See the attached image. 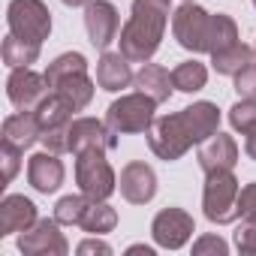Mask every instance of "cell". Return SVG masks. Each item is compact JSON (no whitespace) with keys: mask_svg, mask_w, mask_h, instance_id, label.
Wrapping results in <instances>:
<instances>
[{"mask_svg":"<svg viewBox=\"0 0 256 256\" xmlns=\"http://www.w3.org/2000/svg\"><path fill=\"white\" fill-rule=\"evenodd\" d=\"M172 0H133L130 18L120 28V54L130 64H148L166 34Z\"/></svg>","mask_w":256,"mask_h":256,"instance_id":"cell-1","label":"cell"},{"mask_svg":"<svg viewBox=\"0 0 256 256\" xmlns=\"http://www.w3.org/2000/svg\"><path fill=\"white\" fill-rule=\"evenodd\" d=\"M238 196H241V184L232 175V169H217L205 175V187H202V211L211 223L226 226L235 223L241 217L238 211Z\"/></svg>","mask_w":256,"mask_h":256,"instance_id":"cell-2","label":"cell"},{"mask_svg":"<svg viewBox=\"0 0 256 256\" xmlns=\"http://www.w3.org/2000/svg\"><path fill=\"white\" fill-rule=\"evenodd\" d=\"M145 136H148V148H151L160 160H166V163L181 160V157L196 145L193 130H190V120H187L184 108L175 112V114L154 118V124L148 126V133H145Z\"/></svg>","mask_w":256,"mask_h":256,"instance_id":"cell-3","label":"cell"},{"mask_svg":"<svg viewBox=\"0 0 256 256\" xmlns=\"http://www.w3.org/2000/svg\"><path fill=\"white\" fill-rule=\"evenodd\" d=\"M154 108L157 102L136 90V94H124L120 100H114L106 108V124L108 130L118 136H130V133H148V126L154 124Z\"/></svg>","mask_w":256,"mask_h":256,"instance_id":"cell-4","label":"cell"},{"mask_svg":"<svg viewBox=\"0 0 256 256\" xmlns=\"http://www.w3.org/2000/svg\"><path fill=\"white\" fill-rule=\"evenodd\" d=\"M76 184H78V193H84L90 202H106L118 190V178L112 163L106 160V151L76 154Z\"/></svg>","mask_w":256,"mask_h":256,"instance_id":"cell-5","label":"cell"},{"mask_svg":"<svg viewBox=\"0 0 256 256\" xmlns=\"http://www.w3.org/2000/svg\"><path fill=\"white\" fill-rule=\"evenodd\" d=\"M6 24H10V34H16L18 40L42 46L52 34V12L42 0H10Z\"/></svg>","mask_w":256,"mask_h":256,"instance_id":"cell-6","label":"cell"},{"mask_svg":"<svg viewBox=\"0 0 256 256\" xmlns=\"http://www.w3.org/2000/svg\"><path fill=\"white\" fill-rule=\"evenodd\" d=\"M208 28H211V12H205L199 4H181L172 16V34L181 48L202 54L208 46Z\"/></svg>","mask_w":256,"mask_h":256,"instance_id":"cell-7","label":"cell"},{"mask_svg":"<svg viewBox=\"0 0 256 256\" xmlns=\"http://www.w3.org/2000/svg\"><path fill=\"white\" fill-rule=\"evenodd\" d=\"M18 250L24 256H66L70 253V244L60 232V223L52 217H42L36 220L30 229L18 232Z\"/></svg>","mask_w":256,"mask_h":256,"instance_id":"cell-8","label":"cell"},{"mask_svg":"<svg viewBox=\"0 0 256 256\" xmlns=\"http://www.w3.org/2000/svg\"><path fill=\"white\" fill-rule=\"evenodd\" d=\"M52 94V84L46 72H34L30 66H18L6 78V96L18 112H36V106Z\"/></svg>","mask_w":256,"mask_h":256,"instance_id":"cell-9","label":"cell"},{"mask_svg":"<svg viewBox=\"0 0 256 256\" xmlns=\"http://www.w3.org/2000/svg\"><path fill=\"white\" fill-rule=\"evenodd\" d=\"M193 232H196V223L184 208H163L151 220V235H154L157 247H163V250H181Z\"/></svg>","mask_w":256,"mask_h":256,"instance_id":"cell-10","label":"cell"},{"mask_svg":"<svg viewBox=\"0 0 256 256\" xmlns=\"http://www.w3.org/2000/svg\"><path fill=\"white\" fill-rule=\"evenodd\" d=\"M114 148H118V133L108 130L106 120L72 118V124H70V154H82V151H114Z\"/></svg>","mask_w":256,"mask_h":256,"instance_id":"cell-11","label":"cell"},{"mask_svg":"<svg viewBox=\"0 0 256 256\" xmlns=\"http://www.w3.org/2000/svg\"><path fill=\"white\" fill-rule=\"evenodd\" d=\"M84 28H88L90 46L106 52L118 40V30H120V16H118L114 4H108V0H90L84 6Z\"/></svg>","mask_w":256,"mask_h":256,"instance_id":"cell-12","label":"cell"},{"mask_svg":"<svg viewBox=\"0 0 256 256\" xmlns=\"http://www.w3.org/2000/svg\"><path fill=\"white\" fill-rule=\"evenodd\" d=\"M120 196L130 202V205H148L154 196H157V172L148 166V163H126L120 169Z\"/></svg>","mask_w":256,"mask_h":256,"instance_id":"cell-13","label":"cell"},{"mask_svg":"<svg viewBox=\"0 0 256 256\" xmlns=\"http://www.w3.org/2000/svg\"><path fill=\"white\" fill-rule=\"evenodd\" d=\"M60 154H52V151H40L28 160V181L36 193L48 196V193H58L64 178H66V169L64 163L58 160Z\"/></svg>","mask_w":256,"mask_h":256,"instance_id":"cell-14","label":"cell"},{"mask_svg":"<svg viewBox=\"0 0 256 256\" xmlns=\"http://www.w3.org/2000/svg\"><path fill=\"white\" fill-rule=\"evenodd\" d=\"M196 160H199V169L205 175L217 172V169H235V163H238V142L232 136H226V133L217 130L211 139H205L199 145Z\"/></svg>","mask_w":256,"mask_h":256,"instance_id":"cell-15","label":"cell"},{"mask_svg":"<svg viewBox=\"0 0 256 256\" xmlns=\"http://www.w3.org/2000/svg\"><path fill=\"white\" fill-rule=\"evenodd\" d=\"M36 205L22 196V193H10L0 202V238L6 235H16V232H24L36 223Z\"/></svg>","mask_w":256,"mask_h":256,"instance_id":"cell-16","label":"cell"},{"mask_svg":"<svg viewBox=\"0 0 256 256\" xmlns=\"http://www.w3.org/2000/svg\"><path fill=\"white\" fill-rule=\"evenodd\" d=\"M133 70H130V60H126L120 52H102V58L96 60V84L108 94H118L124 88L133 84Z\"/></svg>","mask_w":256,"mask_h":256,"instance_id":"cell-17","label":"cell"},{"mask_svg":"<svg viewBox=\"0 0 256 256\" xmlns=\"http://www.w3.org/2000/svg\"><path fill=\"white\" fill-rule=\"evenodd\" d=\"M42 139V124L36 112H16L4 120V142H12L16 148L28 151Z\"/></svg>","mask_w":256,"mask_h":256,"instance_id":"cell-18","label":"cell"},{"mask_svg":"<svg viewBox=\"0 0 256 256\" xmlns=\"http://www.w3.org/2000/svg\"><path fill=\"white\" fill-rule=\"evenodd\" d=\"M94 88H96V82L88 76V70H78V72H70V76H60V78L52 82V90L58 96H64L76 112H82V108L90 106Z\"/></svg>","mask_w":256,"mask_h":256,"instance_id":"cell-19","label":"cell"},{"mask_svg":"<svg viewBox=\"0 0 256 256\" xmlns=\"http://www.w3.org/2000/svg\"><path fill=\"white\" fill-rule=\"evenodd\" d=\"M133 84H136V90L148 94L157 106L166 102V100L172 96V88H175V84H172V72L163 70L160 64H142V70L136 72Z\"/></svg>","mask_w":256,"mask_h":256,"instance_id":"cell-20","label":"cell"},{"mask_svg":"<svg viewBox=\"0 0 256 256\" xmlns=\"http://www.w3.org/2000/svg\"><path fill=\"white\" fill-rule=\"evenodd\" d=\"M184 114H187V120H190V130H193L196 145H202L205 139H211V136L220 130V108H217L214 102H208V100H199V102L187 106Z\"/></svg>","mask_w":256,"mask_h":256,"instance_id":"cell-21","label":"cell"},{"mask_svg":"<svg viewBox=\"0 0 256 256\" xmlns=\"http://www.w3.org/2000/svg\"><path fill=\"white\" fill-rule=\"evenodd\" d=\"M250 64H253V48L244 46V42H235V46H229V48L211 54V66H214L217 76H232V78H235V76H238L241 70H247Z\"/></svg>","mask_w":256,"mask_h":256,"instance_id":"cell-22","label":"cell"},{"mask_svg":"<svg viewBox=\"0 0 256 256\" xmlns=\"http://www.w3.org/2000/svg\"><path fill=\"white\" fill-rule=\"evenodd\" d=\"M40 48L36 42H28V40H18L16 34H10L4 40V48H0V54H4V64L10 70H18V66H30L40 60Z\"/></svg>","mask_w":256,"mask_h":256,"instance_id":"cell-23","label":"cell"},{"mask_svg":"<svg viewBox=\"0 0 256 256\" xmlns=\"http://www.w3.org/2000/svg\"><path fill=\"white\" fill-rule=\"evenodd\" d=\"M72 106L64 100V96H58L54 90L36 106V118H40V124H42V130H52V126H64V124H70L72 120Z\"/></svg>","mask_w":256,"mask_h":256,"instance_id":"cell-24","label":"cell"},{"mask_svg":"<svg viewBox=\"0 0 256 256\" xmlns=\"http://www.w3.org/2000/svg\"><path fill=\"white\" fill-rule=\"evenodd\" d=\"M235 42H238V24H235V18L223 16V12L211 16V28H208V46H205V52L214 54V52H223V48H229V46H235Z\"/></svg>","mask_w":256,"mask_h":256,"instance_id":"cell-25","label":"cell"},{"mask_svg":"<svg viewBox=\"0 0 256 256\" xmlns=\"http://www.w3.org/2000/svg\"><path fill=\"white\" fill-rule=\"evenodd\" d=\"M114 226H118V211L108 202H90L84 217H82V223H78V229H84L90 235H106Z\"/></svg>","mask_w":256,"mask_h":256,"instance_id":"cell-26","label":"cell"},{"mask_svg":"<svg viewBox=\"0 0 256 256\" xmlns=\"http://www.w3.org/2000/svg\"><path fill=\"white\" fill-rule=\"evenodd\" d=\"M172 84H175L181 94H196V90H202V88L208 84V70H205V64H199V60H184V64H178V66L172 70Z\"/></svg>","mask_w":256,"mask_h":256,"instance_id":"cell-27","label":"cell"},{"mask_svg":"<svg viewBox=\"0 0 256 256\" xmlns=\"http://www.w3.org/2000/svg\"><path fill=\"white\" fill-rule=\"evenodd\" d=\"M88 205H90V199H88L84 193L64 196V199H58V205H54V220H58L60 226H78L82 217H84V211H88Z\"/></svg>","mask_w":256,"mask_h":256,"instance_id":"cell-28","label":"cell"},{"mask_svg":"<svg viewBox=\"0 0 256 256\" xmlns=\"http://www.w3.org/2000/svg\"><path fill=\"white\" fill-rule=\"evenodd\" d=\"M229 124H232V130H238L241 136L256 130V100H238L229 108Z\"/></svg>","mask_w":256,"mask_h":256,"instance_id":"cell-29","label":"cell"},{"mask_svg":"<svg viewBox=\"0 0 256 256\" xmlns=\"http://www.w3.org/2000/svg\"><path fill=\"white\" fill-rule=\"evenodd\" d=\"M72 124V120H70ZM70 124L64 126H52V130H42V148L52 154H70Z\"/></svg>","mask_w":256,"mask_h":256,"instance_id":"cell-30","label":"cell"},{"mask_svg":"<svg viewBox=\"0 0 256 256\" xmlns=\"http://www.w3.org/2000/svg\"><path fill=\"white\" fill-rule=\"evenodd\" d=\"M235 247L244 256H256V217H244L235 229Z\"/></svg>","mask_w":256,"mask_h":256,"instance_id":"cell-31","label":"cell"},{"mask_svg":"<svg viewBox=\"0 0 256 256\" xmlns=\"http://www.w3.org/2000/svg\"><path fill=\"white\" fill-rule=\"evenodd\" d=\"M22 148H16L12 142H4L0 145V160H4V181L10 184L16 175H18V166H22Z\"/></svg>","mask_w":256,"mask_h":256,"instance_id":"cell-32","label":"cell"},{"mask_svg":"<svg viewBox=\"0 0 256 256\" xmlns=\"http://www.w3.org/2000/svg\"><path fill=\"white\" fill-rule=\"evenodd\" d=\"M193 253H196V256H208V253L226 256V253H229V244H226L220 235H202V238L193 241Z\"/></svg>","mask_w":256,"mask_h":256,"instance_id":"cell-33","label":"cell"},{"mask_svg":"<svg viewBox=\"0 0 256 256\" xmlns=\"http://www.w3.org/2000/svg\"><path fill=\"white\" fill-rule=\"evenodd\" d=\"M235 94L241 100H256V64H250L235 76Z\"/></svg>","mask_w":256,"mask_h":256,"instance_id":"cell-34","label":"cell"},{"mask_svg":"<svg viewBox=\"0 0 256 256\" xmlns=\"http://www.w3.org/2000/svg\"><path fill=\"white\" fill-rule=\"evenodd\" d=\"M238 211H241V217H256V181H250V184L241 187Z\"/></svg>","mask_w":256,"mask_h":256,"instance_id":"cell-35","label":"cell"},{"mask_svg":"<svg viewBox=\"0 0 256 256\" xmlns=\"http://www.w3.org/2000/svg\"><path fill=\"white\" fill-rule=\"evenodd\" d=\"M76 253H78V256H94V253H100V256H112V244H106L100 235H94V238H84V241L76 247Z\"/></svg>","mask_w":256,"mask_h":256,"instance_id":"cell-36","label":"cell"},{"mask_svg":"<svg viewBox=\"0 0 256 256\" xmlns=\"http://www.w3.org/2000/svg\"><path fill=\"white\" fill-rule=\"evenodd\" d=\"M244 154H247L250 160H256V130H250V133L244 136Z\"/></svg>","mask_w":256,"mask_h":256,"instance_id":"cell-37","label":"cell"},{"mask_svg":"<svg viewBox=\"0 0 256 256\" xmlns=\"http://www.w3.org/2000/svg\"><path fill=\"white\" fill-rule=\"evenodd\" d=\"M126 253H142V256H154V247H148V244H133V247H126Z\"/></svg>","mask_w":256,"mask_h":256,"instance_id":"cell-38","label":"cell"},{"mask_svg":"<svg viewBox=\"0 0 256 256\" xmlns=\"http://www.w3.org/2000/svg\"><path fill=\"white\" fill-rule=\"evenodd\" d=\"M60 4H66V6H88L90 0H60Z\"/></svg>","mask_w":256,"mask_h":256,"instance_id":"cell-39","label":"cell"},{"mask_svg":"<svg viewBox=\"0 0 256 256\" xmlns=\"http://www.w3.org/2000/svg\"><path fill=\"white\" fill-rule=\"evenodd\" d=\"M253 64H256V46H253Z\"/></svg>","mask_w":256,"mask_h":256,"instance_id":"cell-40","label":"cell"},{"mask_svg":"<svg viewBox=\"0 0 256 256\" xmlns=\"http://www.w3.org/2000/svg\"><path fill=\"white\" fill-rule=\"evenodd\" d=\"M184 4H196V0H184Z\"/></svg>","mask_w":256,"mask_h":256,"instance_id":"cell-41","label":"cell"},{"mask_svg":"<svg viewBox=\"0 0 256 256\" xmlns=\"http://www.w3.org/2000/svg\"><path fill=\"white\" fill-rule=\"evenodd\" d=\"M250 4H253V6H256V0H250Z\"/></svg>","mask_w":256,"mask_h":256,"instance_id":"cell-42","label":"cell"}]
</instances>
